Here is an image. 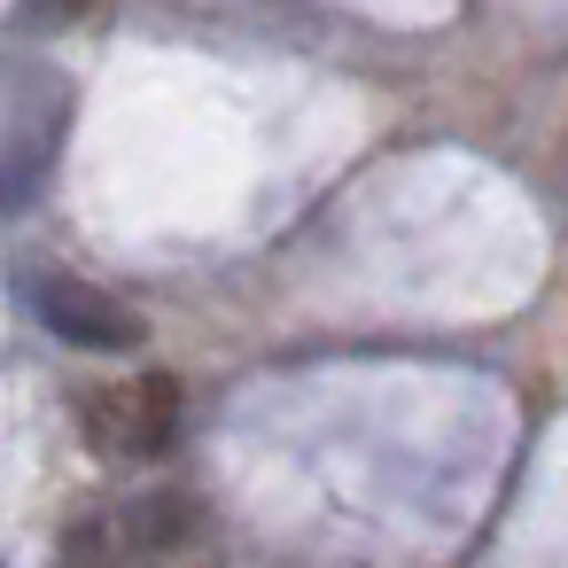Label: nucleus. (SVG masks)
<instances>
[{
	"label": "nucleus",
	"mask_w": 568,
	"mask_h": 568,
	"mask_svg": "<svg viewBox=\"0 0 568 568\" xmlns=\"http://www.w3.org/2000/svg\"><path fill=\"white\" fill-rule=\"evenodd\" d=\"M203 537V506L187 490H141L118 506H94L63 529L55 568H156Z\"/></svg>",
	"instance_id": "f257e3e1"
},
{
	"label": "nucleus",
	"mask_w": 568,
	"mask_h": 568,
	"mask_svg": "<svg viewBox=\"0 0 568 568\" xmlns=\"http://www.w3.org/2000/svg\"><path fill=\"white\" fill-rule=\"evenodd\" d=\"M63 118H71V87L48 63H24L0 94V219L32 211V195L48 187L55 156H63Z\"/></svg>",
	"instance_id": "f03ea898"
},
{
	"label": "nucleus",
	"mask_w": 568,
	"mask_h": 568,
	"mask_svg": "<svg viewBox=\"0 0 568 568\" xmlns=\"http://www.w3.org/2000/svg\"><path fill=\"white\" fill-rule=\"evenodd\" d=\"M180 420H187V389L172 374H156V366L79 389V436L102 459H156V452L180 444Z\"/></svg>",
	"instance_id": "7ed1b4c3"
},
{
	"label": "nucleus",
	"mask_w": 568,
	"mask_h": 568,
	"mask_svg": "<svg viewBox=\"0 0 568 568\" xmlns=\"http://www.w3.org/2000/svg\"><path fill=\"white\" fill-rule=\"evenodd\" d=\"M32 304H40V320H48L63 343H79V351H133V343H141L133 304H118L110 288H87V281H40Z\"/></svg>",
	"instance_id": "20e7f679"
},
{
	"label": "nucleus",
	"mask_w": 568,
	"mask_h": 568,
	"mask_svg": "<svg viewBox=\"0 0 568 568\" xmlns=\"http://www.w3.org/2000/svg\"><path fill=\"white\" fill-rule=\"evenodd\" d=\"M87 9H94V0H24V17H32V24H79Z\"/></svg>",
	"instance_id": "39448f33"
}]
</instances>
